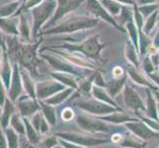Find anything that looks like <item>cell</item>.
<instances>
[{
    "label": "cell",
    "instance_id": "obj_1",
    "mask_svg": "<svg viewBox=\"0 0 159 148\" xmlns=\"http://www.w3.org/2000/svg\"><path fill=\"white\" fill-rule=\"evenodd\" d=\"M73 117V113L70 111L69 109H66L65 111L63 112V114H62V118L64 119H66V120H69L71 118Z\"/></svg>",
    "mask_w": 159,
    "mask_h": 148
},
{
    "label": "cell",
    "instance_id": "obj_2",
    "mask_svg": "<svg viewBox=\"0 0 159 148\" xmlns=\"http://www.w3.org/2000/svg\"><path fill=\"white\" fill-rule=\"evenodd\" d=\"M122 74H123V71H122V69H120V67L115 68V70H114V75L116 76V77H119V76H120Z\"/></svg>",
    "mask_w": 159,
    "mask_h": 148
},
{
    "label": "cell",
    "instance_id": "obj_3",
    "mask_svg": "<svg viewBox=\"0 0 159 148\" xmlns=\"http://www.w3.org/2000/svg\"><path fill=\"white\" fill-rule=\"evenodd\" d=\"M120 139V135H118V134L114 135V137H113V141H115V142H118V141H119Z\"/></svg>",
    "mask_w": 159,
    "mask_h": 148
}]
</instances>
